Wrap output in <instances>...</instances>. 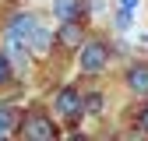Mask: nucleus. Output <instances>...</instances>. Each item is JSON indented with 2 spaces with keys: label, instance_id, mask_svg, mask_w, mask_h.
I'll list each match as a JSON object with an SVG mask.
<instances>
[{
  "label": "nucleus",
  "instance_id": "nucleus-5",
  "mask_svg": "<svg viewBox=\"0 0 148 141\" xmlns=\"http://www.w3.org/2000/svg\"><path fill=\"white\" fill-rule=\"evenodd\" d=\"M123 81H127V88L134 95H148V64H131Z\"/></svg>",
  "mask_w": 148,
  "mask_h": 141
},
{
  "label": "nucleus",
  "instance_id": "nucleus-6",
  "mask_svg": "<svg viewBox=\"0 0 148 141\" xmlns=\"http://www.w3.org/2000/svg\"><path fill=\"white\" fill-rule=\"evenodd\" d=\"M49 42H53V32L39 21V25L32 28V35H28V49H32V53H46V49H49Z\"/></svg>",
  "mask_w": 148,
  "mask_h": 141
},
{
  "label": "nucleus",
  "instance_id": "nucleus-14",
  "mask_svg": "<svg viewBox=\"0 0 148 141\" xmlns=\"http://www.w3.org/2000/svg\"><path fill=\"white\" fill-rule=\"evenodd\" d=\"M134 7H138V0H120V11H131L134 14Z\"/></svg>",
  "mask_w": 148,
  "mask_h": 141
},
{
  "label": "nucleus",
  "instance_id": "nucleus-10",
  "mask_svg": "<svg viewBox=\"0 0 148 141\" xmlns=\"http://www.w3.org/2000/svg\"><path fill=\"white\" fill-rule=\"evenodd\" d=\"M18 123H21V120H18V113L11 110V106H0V138H4V134H14Z\"/></svg>",
  "mask_w": 148,
  "mask_h": 141
},
{
  "label": "nucleus",
  "instance_id": "nucleus-4",
  "mask_svg": "<svg viewBox=\"0 0 148 141\" xmlns=\"http://www.w3.org/2000/svg\"><path fill=\"white\" fill-rule=\"evenodd\" d=\"M35 25H39V18H35V14H28V11L14 14V18H11V25H7V39L25 42V46H28V35H32V28H35Z\"/></svg>",
  "mask_w": 148,
  "mask_h": 141
},
{
  "label": "nucleus",
  "instance_id": "nucleus-7",
  "mask_svg": "<svg viewBox=\"0 0 148 141\" xmlns=\"http://www.w3.org/2000/svg\"><path fill=\"white\" fill-rule=\"evenodd\" d=\"M60 42L71 46V49H74V46H81V42H85L81 25H78V21H60Z\"/></svg>",
  "mask_w": 148,
  "mask_h": 141
},
{
  "label": "nucleus",
  "instance_id": "nucleus-8",
  "mask_svg": "<svg viewBox=\"0 0 148 141\" xmlns=\"http://www.w3.org/2000/svg\"><path fill=\"white\" fill-rule=\"evenodd\" d=\"M78 11H81L78 0H53V14L60 21H78Z\"/></svg>",
  "mask_w": 148,
  "mask_h": 141
},
{
  "label": "nucleus",
  "instance_id": "nucleus-9",
  "mask_svg": "<svg viewBox=\"0 0 148 141\" xmlns=\"http://www.w3.org/2000/svg\"><path fill=\"white\" fill-rule=\"evenodd\" d=\"M102 106H106V95H102V92L81 95V110H85V116H102Z\"/></svg>",
  "mask_w": 148,
  "mask_h": 141
},
{
  "label": "nucleus",
  "instance_id": "nucleus-12",
  "mask_svg": "<svg viewBox=\"0 0 148 141\" xmlns=\"http://www.w3.org/2000/svg\"><path fill=\"white\" fill-rule=\"evenodd\" d=\"M138 131H145V134H148V102L138 110Z\"/></svg>",
  "mask_w": 148,
  "mask_h": 141
},
{
  "label": "nucleus",
  "instance_id": "nucleus-13",
  "mask_svg": "<svg viewBox=\"0 0 148 141\" xmlns=\"http://www.w3.org/2000/svg\"><path fill=\"white\" fill-rule=\"evenodd\" d=\"M116 28H120V32L131 28V11H120V14H116Z\"/></svg>",
  "mask_w": 148,
  "mask_h": 141
},
{
  "label": "nucleus",
  "instance_id": "nucleus-1",
  "mask_svg": "<svg viewBox=\"0 0 148 141\" xmlns=\"http://www.w3.org/2000/svg\"><path fill=\"white\" fill-rule=\"evenodd\" d=\"M18 134L28 138V141H53L60 131H57V123H53L46 113H25L21 123H18Z\"/></svg>",
  "mask_w": 148,
  "mask_h": 141
},
{
  "label": "nucleus",
  "instance_id": "nucleus-3",
  "mask_svg": "<svg viewBox=\"0 0 148 141\" xmlns=\"http://www.w3.org/2000/svg\"><path fill=\"white\" fill-rule=\"evenodd\" d=\"M53 110H57V116H64V120H81L85 116V110H81V92L74 85H64L60 92H57V99H53Z\"/></svg>",
  "mask_w": 148,
  "mask_h": 141
},
{
  "label": "nucleus",
  "instance_id": "nucleus-11",
  "mask_svg": "<svg viewBox=\"0 0 148 141\" xmlns=\"http://www.w3.org/2000/svg\"><path fill=\"white\" fill-rule=\"evenodd\" d=\"M11 78H14L11 57H7V53H0V85H11Z\"/></svg>",
  "mask_w": 148,
  "mask_h": 141
},
{
  "label": "nucleus",
  "instance_id": "nucleus-2",
  "mask_svg": "<svg viewBox=\"0 0 148 141\" xmlns=\"http://www.w3.org/2000/svg\"><path fill=\"white\" fill-rule=\"evenodd\" d=\"M109 64V46L92 39V42H81V57H78V67L85 74H99V70Z\"/></svg>",
  "mask_w": 148,
  "mask_h": 141
}]
</instances>
